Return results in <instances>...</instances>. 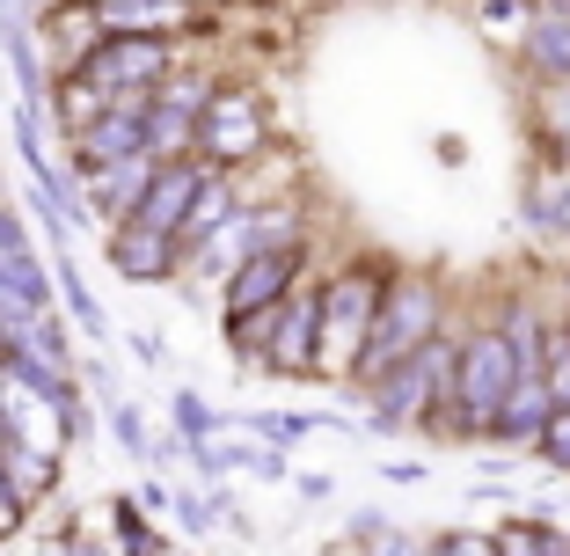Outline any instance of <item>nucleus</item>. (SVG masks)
<instances>
[{
  "label": "nucleus",
  "mask_w": 570,
  "mask_h": 556,
  "mask_svg": "<svg viewBox=\"0 0 570 556\" xmlns=\"http://www.w3.org/2000/svg\"><path fill=\"white\" fill-rule=\"evenodd\" d=\"M387 256H344L336 271H322V308H315V381H352L366 359L373 315L387 293Z\"/></svg>",
  "instance_id": "f257e3e1"
},
{
  "label": "nucleus",
  "mask_w": 570,
  "mask_h": 556,
  "mask_svg": "<svg viewBox=\"0 0 570 556\" xmlns=\"http://www.w3.org/2000/svg\"><path fill=\"white\" fill-rule=\"evenodd\" d=\"M512 381H520V367H512V344H504L498 322L461 330L453 396L432 410V425H424V432H432V439H490V418H498V403L512 396Z\"/></svg>",
  "instance_id": "f03ea898"
},
{
  "label": "nucleus",
  "mask_w": 570,
  "mask_h": 556,
  "mask_svg": "<svg viewBox=\"0 0 570 556\" xmlns=\"http://www.w3.org/2000/svg\"><path fill=\"white\" fill-rule=\"evenodd\" d=\"M446 330V286L424 279V271H387V293H381V315H373V338H366V359H358L352 388H373L403 367L410 352Z\"/></svg>",
  "instance_id": "7ed1b4c3"
},
{
  "label": "nucleus",
  "mask_w": 570,
  "mask_h": 556,
  "mask_svg": "<svg viewBox=\"0 0 570 556\" xmlns=\"http://www.w3.org/2000/svg\"><path fill=\"white\" fill-rule=\"evenodd\" d=\"M205 169H227V176H249L256 162L271 154V110L249 81H219L213 103L198 118V147H190Z\"/></svg>",
  "instance_id": "20e7f679"
},
{
  "label": "nucleus",
  "mask_w": 570,
  "mask_h": 556,
  "mask_svg": "<svg viewBox=\"0 0 570 556\" xmlns=\"http://www.w3.org/2000/svg\"><path fill=\"white\" fill-rule=\"evenodd\" d=\"M453 367H461V330H439L424 352H410L403 367L387 373V381H373V418L381 425H432V410L453 396Z\"/></svg>",
  "instance_id": "39448f33"
},
{
  "label": "nucleus",
  "mask_w": 570,
  "mask_h": 556,
  "mask_svg": "<svg viewBox=\"0 0 570 556\" xmlns=\"http://www.w3.org/2000/svg\"><path fill=\"white\" fill-rule=\"evenodd\" d=\"M213 88H219V67H190L184 59L147 96V154L154 162H184L198 147V118H205V103H213Z\"/></svg>",
  "instance_id": "423d86ee"
},
{
  "label": "nucleus",
  "mask_w": 570,
  "mask_h": 556,
  "mask_svg": "<svg viewBox=\"0 0 570 556\" xmlns=\"http://www.w3.org/2000/svg\"><path fill=\"white\" fill-rule=\"evenodd\" d=\"M176 67H184V45L176 37H110L102 30V45L73 74H88L102 96H154Z\"/></svg>",
  "instance_id": "0eeeda50"
},
{
  "label": "nucleus",
  "mask_w": 570,
  "mask_h": 556,
  "mask_svg": "<svg viewBox=\"0 0 570 556\" xmlns=\"http://www.w3.org/2000/svg\"><path fill=\"white\" fill-rule=\"evenodd\" d=\"M301 279H307V250H249L227 279H219V322L271 315Z\"/></svg>",
  "instance_id": "6e6552de"
},
{
  "label": "nucleus",
  "mask_w": 570,
  "mask_h": 556,
  "mask_svg": "<svg viewBox=\"0 0 570 556\" xmlns=\"http://www.w3.org/2000/svg\"><path fill=\"white\" fill-rule=\"evenodd\" d=\"M315 308H322V279H301V286L278 301V315H271V338H264V352H256V367L285 373V381H307V373H315Z\"/></svg>",
  "instance_id": "1a4fd4ad"
},
{
  "label": "nucleus",
  "mask_w": 570,
  "mask_h": 556,
  "mask_svg": "<svg viewBox=\"0 0 570 556\" xmlns=\"http://www.w3.org/2000/svg\"><path fill=\"white\" fill-rule=\"evenodd\" d=\"M73 162L81 169H102V162H125V154H147V96H110V110L67 133Z\"/></svg>",
  "instance_id": "9d476101"
},
{
  "label": "nucleus",
  "mask_w": 570,
  "mask_h": 556,
  "mask_svg": "<svg viewBox=\"0 0 570 556\" xmlns=\"http://www.w3.org/2000/svg\"><path fill=\"white\" fill-rule=\"evenodd\" d=\"M110 271L132 279V286H161V279L184 271V242L147 227V220H118V227H110Z\"/></svg>",
  "instance_id": "9b49d317"
},
{
  "label": "nucleus",
  "mask_w": 570,
  "mask_h": 556,
  "mask_svg": "<svg viewBox=\"0 0 570 556\" xmlns=\"http://www.w3.org/2000/svg\"><path fill=\"white\" fill-rule=\"evenodd\" d=\"M161 176V162L154 154H125V162H102V169H81V198L96 205L110 227L118 220H132L139 213V198H147V184Z\"/></svg>",
  "instance_id": "f8f14e48"
},
{
  "label": "nucleus",
  "mask_w": 570,
  "mask_h": 556,
  "mask_svg": "<svg viewBox=\"0 0 570 556\" xmlns=\"http://www.w3.org/2000/svg\"><path fill=\"white\" fill-rule=\"evenodd\" d=\"M205 176H213V169H205L198 154H184V162H161V176L147 184V198H139L132 220H147V227H161V235H184V220H190V205H198Z\"/></svg>",
  "instance_id": "ddd939ff"
},
{
  "label": "nucleus",
  "mask_w": 570,
  "mask_h": 556,
  "mask_svg": "<svg viewBox=\"0 0 570 556\" xmlns=\"http://www.w3.org/2000/svg\"><path fill=\"white\" fill-rule=\"evenodd\" d=\"M520 67L534 81H570V0H534L520 37Z\"/></svg>",
  "instance_id": "4468645a"
},
{
  "label": "nucleus",
  "mask_w": 570,
  "mask_h": 556,
  "mask_svg": "<svg viewBox=\"0 0 570 556\" xmlns=\"http://www.w3.org/2000/svg\"><path fill=\"white\" fill-rule=\"evenodd\" d=\"M549 410H556L549 381H541V373H527V381H512V396L498 403L490 439H498V447H527V455H534V439H541V425H549Z\"/></svg>",
  "instance_id": "2eb2a0df"
},
{
  "label": "nucleus",
  "mask_w": 570,
  "mask_h": 556,
  "mask_svg": "<svg viewBox=\"0 0 570 556\" xmlns=\"http://www.w3.org/2000/svg\"><path fill=\"white\" fill-rule=\"evenodd\" d=\"M504 330V344H512V367H520V381L527 373H541V359H549V330H556V315L534 301V293H512V301L490 315Z\"/></svg>",
  "instance_id": "dca6fc26"
},
{
  "label": "nucleus",
  "mask_w": 570,
  "mask_h": 556,
  "mask_svg": "<svg viewBox=\"0 0 570 556\" xmlns=\"http://www.w3.org/2000/svg\"><path fill=\"white\" fill-rule=\"evenodd\" d=\"M45 37L59 45V74H73L88 59V51L102 45V16H96V0H59L45 16Z\"/></svg>",
  "instance_id": "f3484780"
},
{
  "label": "nucleus",
  "mask_w": 570,
  "mask_h": 556,
  "mask_svg": "<svg viewBox=\"0 0 570 556\" xmlns=\"http://www.w3.org/2000/svg\"><path fill=\"white\" fill-rule=\"evenodd\" d=\"M520 205H527V220H534L541 235H556V220H563V205H570V162L563 154H541L534 169H527Z\"/></svg>",
  "instance_id": "a211bd4d"
},
{
  "label": "nucleus",
  "mask_w": 570,
  "mask_h": 556,
  "mask_svg": "<svg viewBox=\"0 0 570 556\" xmlns=\"http://www.w3.org/2000/svg\"><path fill=\"white\" fill-rule=\"evenodd\" d=\"M534 139H541V154H563L570 162V81H534Z\"/></svg>",
  "instance_id": "6ab92c4d"
},
{
  "label": "nucleus",
  "mask_w": 570,
  "mask_h": 556,
  "mask_svg": "<svg viewBox=\"0 0 570 556\" xmlns=\"http://www.w3.org/2000/svg\"><path fill=\"white\" fill-rule=\"evenodd\" d=\"M51 103H59V125H67V133H81L96 110H110V96H102L88 74H51Z\"/></svg>",
  "instance_id": "aec40b11"
},
{
  "label": "nucleus",
  "mask_w": 570,
  "mask_h": 556,
  "mask_svg": "<svg viewBox=\"0 0 570 556\" xmlns=\"http://www.w3.org/2000/svg\"><path fill=\"white\" fill-rule=\"evenodd\" d=\"M534 455L549 461V469H563V476H570V403H556V410H549V425H541V439H534Z\"/></svg>",
  "instance_id": "412c9836"
},
{
  "label": "nucleus",
  "mask_w": 570,
  "mask_h": 556,
  "mask_svg": "<svg viewBox=\"0 0 570 556\" xmlns=\"http://www.w3.org/2000/svg\"><path fill=\"white\" fill-rule=\"evenodd\" d=\"M541 381H549L556 403H570V330H563V322L549 330V359H541Z\"/></svg>",
  "instance_id": "4be33fe9"
},
{
  "label": "nucleus",
  "mask_w": 570,
  "mask_h": 556,
  "mask_svg": "<svg viewBox=\"0 0 570 556\" xmlns=\"http://www.w3.org/2000/svg\"><path fill=\"white\" fill-rule=\"evenodd\" d=\"M432 556H498V535H439Z\"/></svg>",
  "instance_id": "5701e85b"
},
{
  "label": "nucleus",
  "mask_w": 570,
  "mask_h": 556,
  "mask_svg": "<svg viewBox=\"0 0 570 556\" xmlns=\"http://www.w3.org/2000/svg\"><path fill=\"white\" fill-rule=\"evenodd\" d=\"M498 556H541V542H534V520H512V527H498Z\"/></svg>",
  "instance_id": "b1692460"
},
{
  "label": "nucleus",
  "mask_w": 570,
  "mask_h": 556,
  "mask_svg": "<svg viewBox=\"0 0 570 556\" xmlns=\"http://www.w3.org/2000/svg\"><path fill=\"white\" fill-rule=\"evenodd\" d=\"M534 542H541V556H570V535L549 527V520H534Z\"/></svg>",
  "instance_id": "393cba45"
},
{
  "label": "nucleus",
  "mask_w": 570,
  "mask_h": 556,
  "mask_svg": "<svg viewBox=\"0 0 570 556\" xmlns=\"http://www.w3.org/2000/svg\"><path fill=\"white\" fill-rule=\"evenodd\" d=\"M8 242H22V227H16V213H8V198H0V250Z\"/></svg>",
  "instance_id": "a878e982"
},
{
  "label": "nucleus",
  "mask_w": 570,
  "mask_h": 556,
  "mask_svg": "<svg viewBox=\"0 0 570 556\" xmlns=\"http://www.w3.org/2000/svg\"><path fill=\"white\" fill-rule=\"evenodd\" d=\"M556 235H563V242H570V205H563V220H556Z\"/></svg>",
  "instance_id": "bb28decb"
},
{
  "label": "nucleus",
  "mask_w": 570,
  "mask_h": 556,
  "mask_svg": "<svg viewBox=\"0 0 570 556\" xmlns=\"http://www.w3.org/2000/svg\"><path fill=\"white\" fill-rule=\"evenodd\" d=\"M556 322H563V330H570V301H563V315H556Z\"/></svg>",
  "instance_id": "cd10ccee"
},
{
  "label": "nucleus",
  "mask_w": 570,
  "mask_h": 556,
  "mask_svg": "<svg viewBox=\"0 0 570 556\" xmlns=\"http://www.w3.org/2000/svg\"><path fill=\"white\" fill-rule=\"evenodd\" d=\"M563 293H570V271H563Z\"/></svg>",
  "instance_id": "c85d7f7f"
}]
</instances>
